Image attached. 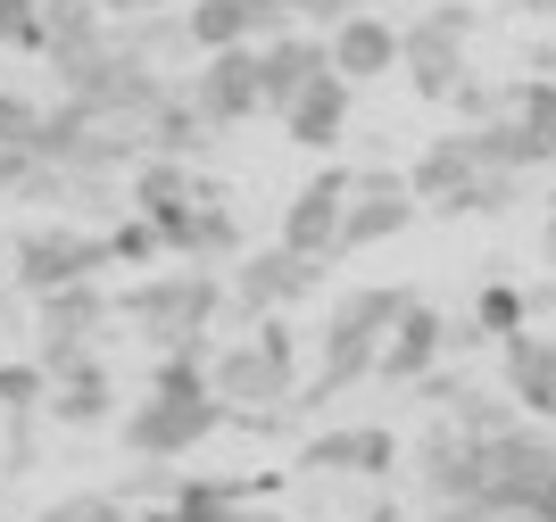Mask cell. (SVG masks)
<instances>
[{
    "label": "cell",
    "mask_w": 556,
    "mask_h": 522,
    "mask_svg": "<svg viewBox=\"0 0 556 522\" xmlns=\"http://www.w3.org/2000/svg\"><path fill=\"white\" fill-rule=\"evenodd\" d=\"M109 323H116V298L100 291V282L42 291V307H34V357H50V348H92Z\"/></svg>",
    "instance_id": "2e32d148"
},
{
    "label": "cell",
    "mask_w": 556,
    "mask_h": 522,
    "mask_svg": "<svg viewBox=\"0 0 556 522\" xmlns=\"http://www.w3.org/2000/svg\"><path fill=\"white\" fill-rule=\"evenodd\" d=\"M291 17V0H191L184 9V42L191 59H208V50H241V42H275Z\"/></svg>",
    "instance_id": "4fadbf2b"
},
{
    "label": "cell",
    "mask_w": 556,
    "mask_h": 522,
    "mask_svg": "<svg viewBox=\"0 0 556 522\" xmlns=\"http://www.w3.org/2000/svg\"><path fill=\"white\" fill-rule=\"evenodd\" d=\"M0 282H9V250H0Z\"/></svg>",
    "instance_id": "60d3db41"
},
{
    "label": "cell",
    "mask_w": 556,
    "mask_h": 522,
    "mask_svg": "<svg viewBox=\"0 0 556 522\" xmlns=\"http://www.w3.org/2000/svg\"><path fill=\"white\" fill-rule=\"evenodd\" d=\"M109 34H116V25H109V9H100V0H42V59H50V67L92 59Z\"/></svg>",
    "instance_id": "603a6c76"
},
{
    "label": "cell",
    "mask_w": 556,
    "mask_h": 522,
    "mask_svg": "<svg viewBox=\"0 0 556 522\" xmlns=\"http://www.w3.org/2000/svg\"><path fill=\"white\" fill-rule=\"evenodd\" d=\"M540 514H548V522H556V481H548V498H540Z\"/></svg>",
    "instance_id": "ab89813d"
},
{
    "label": "cell",
    "mask_w": 556,
    "mask_h": 522,
    "mask_svg": "<svg viewBox=\"0 0 556 522\" xmlns=\"http://www.w3.org/2000/svg\"><path fill=\"white\" fill-rule=\"evenodd\" d=\"M216 316H225V273H216V266L141 273V282H125V291H116V323H134L150 348L216 341Z\"/></svg>",
    "instance_id": "6da1fadb"
},
{
    "label": "cell",
    "mask_w": 556,
    "mask_h": 522,
    "mask_svg": "<svg viewBox=\"0 0 556 522\" xmlns=\"http://www.w3.org/2000/svg\"><path fill=\"white\" fill-rule=\"evenodd\" d=\"M59 91H67L75 109H92V116H109V125H134V133H141V125H150V109H159L175 84H166V75L150 67V59H141L125 34H109L92 59L59 67Z\"/></svg>",
    "instance_id": "277c9868"
},
{
    "label": "cell",
    "mask_w": 556,
    "mask_h": 522,
    "mask_svg": "<svg viewBox=\"0 0 556 522\" xmlns=\"http://www.w3.org/2000/svg\"><path fill=\"white\" fill-rule=\"evenodd\" d=\"M0 50H42V0H0Z\"/></svg>",
    "instance_id": "1f68e13d"
},
{
    "label": "cell",
    "mask_w": 556,
    "mask_h": 522,
    "mask_svg": "<svg viewBox=\"0 0 556 522\" xmlns=\"http://www.w3.org/2000/svg\"><path fill=\"white\" fill-rule=\"evenodd\" d=\"M507 207H523V175H515V166H473L465 191L441 207V216H507Z\"/></svg>",
    "instance_id": "83f0119b"
},
{
    "label": "cell",
    "mask_w": 556,
    "mask_h": 522,
    "mask_svg": "<svg viewBox=\"0 0 556 522\" xmlns=\"http://www.w3.org/2000/svg\"><path fill=\"white\" fill-rule=\"evenodd\" d=\"M116 257H109V232H84V225H25L17 241H9V282L17 291H67V282H100Z\"/></svg>",
    "instance_id": "8992f818"
},
{
    "label": "cell",
    "mask_w": 556,
    "mask_h": 522,
    "mask_svg": "<svg viewBox=\"0 0 556 522\" xmlns=\"http://www.w3.org/2000/svg\"><path fill=\"white\" fill-rule=\"evenodd\" d=\"M532 9H556V0H532Z\"/></svg>",
    "instance_id": "b9f144b4"
},
{
    "label": "cell",
    "mask_w": 556,
    "mask_h": 522,
    "mask_svg": "<svg viewBox=\"0 0 556 522\" xmlns=\"http://www.w3.org/2000/svg\"><path fill=\"white\" fill-rule=\"evenodd\" d=\"M498 365H507V398L532 423H556V341H540V332H507L498 341Z\"/></svg>",
    "instance_id": "7402d4cb"
},
{
    "label": "cell",
    "mask_w": 556,
    "mask_h": 522,
    "mask_svg": "<svg viewBox=\"0 0 556 522\" xmlns=\"http://www.w3.org/2000/svg\"><path fill=\"white\" fill-rule=\"evenodd\" d=\"M184 100L200 109V125H208V133L257 125V116H266V84H257V42H241V50H208V59L191 67Z\"/></svg>",
    "instance_id": "9c48e42d"
},
{
    "label": "cell",
    "mask_w": 556,
    "mask_h": 522,
    "mask_svg": "<svg viewBox=\"0 0 556 522\" xmlns=\"http://www.w3.org/2000/svg\"><path fill=\"white\" fill-rule=\"evenodd\" d=\"M416 216L424 207H416V191H407V175H357L349 182V207H341V257L399 241Z\"/></svg>",
    "instance_id": "5bb4252c"
},
{
    "label": "cell",
    "mask_w": 556,
    "mask_h": 522,
    "mask_svg": "<svg viewBox=\"0 0 556 522\" xmlns=\"http://www.w3.org/2000/svg\"><path fill=\"white\" fill-rule=\"evenodd\" d=\"M150 232H159V250L184 257V266H232V257H241V216H232V200L216 191V182H208L191 207L159 216Z\"/></svg>",
    "instance_id": "7c38bea8"
},
{
    "label": "cell",
    "mask_w": 556,
    "mask_h": 522,
    "mask_svg": "<svg viewBox=\"0 0 556 522\" xmlns=\"http://www.w3.org/2000/svg\"><path fill=\"white\" fill-rule=\"evenodd\" d=\"M357 9H366V0H291V17H300L307 34H316V25L332 34V25H341V17H357Z\"/></svg>",
    "instance_id": "836d02e7"
},
{
    "label": "cell",
    "mask_w": 556,
    "mask_h": 522,
    "mask_svg": "<svg viewBox=\"0 0 556 522\" xmlns=\"http://www.w3.org/2000/svg\"><path fill=\"white\" fill-rule=\"evenodd\" d=\"M349 100H357V84H341V75H316V84L291 100V109H275V125H282V141H300V150H341V133H349Z\"/></svg>",
    "instance_id": "ac0fdd59"
},
{
    "label": "cell",
    "mask_w": 556,
    "mask_h": 522,
    "mask_svg": "<svg viewBox=\"0 0 556 522\" xmlns=\"http://www.w3.org/2000/svg\"><path fill=\"white\" fill-rule=\"evenodd\" d=\"M416 481L432 506H457V498H482V432H465V423H432L416 440Z\"/></svg>",
    "instance_id": "9a60e30c"
},
{
    "label": "cell",
    "mask_w": 556,
    "mask_h": 522,
    "mask_svg": "<svg viewBox=\"0 0 556 522\" xmlns=\"http://www.w3.org/2000/svg\"><path fill=\"white\" fill-rule=\"evenodd\" d=\"M448 357V316H432V307H407V316L391 323V341H382V357H374V373H382V382L391 390H416L424 373H432V365Z\"/></svg>",
    "instance_id": "d6986e66"
},
{
    "label": "cell",
    "mask_w": 556,
    "mask_h": 522,
    "mask_svg": "<svg viewBox=\"0 0 556 522\" xmlns=\"http://www.w3.org/2000/svg\"><path fill=\"white\" fill-rule=\"evenodd\" d=\"M200 191H208V182L191 175V158H159V150L125 175V207H134V216H150V225H159V216H175V207H191Z\"/></svg>",
    "instance_id": "d4e9b609"
},
{
    "label": "cell",
    "mask_w": 556,
    "mask_h": 522,
    "mask_svg": "<svg viewBox=\"0 0 556 522\" xmlns=\"http://www.w3.org/2000/svg\"><path fill=\"white\" fill-rule=\"evenodd\" d=\"M42 390H50V373L34 357L0 365V415H34V407H42Z\"/></svg>",
    "instance_id": "f546056e"
},
{
    "label": "cell",
    "mask_w": 556,
    "mask_h": 522,
    "mask_svg": "<svg viewBox=\"0 0 556 522\" xmlns=\"http://www.w3.org/2000/svg\"><path fill=\"white\" fill-rule=\"evenodd\" d=\"M432 522H498L482 498H457V506H432Z\"/></svg>",
    "instance_id": "d590c367"
},
{
    "label": "cell",
    "mask_w": 556,
    "mask_h": 522,
    "mask_svg": "<svg viewBox=\"0 0 556 522\" xmlns=\"http://www.w3.org/2000/svg\"><path fill=\"white\" fill-rule=\"evenodd\" d=\"M141 150H159V158H200V150H208V125H200V109L184 100V84H175L159 109H150V125H141Z\"/></svg>",
    "instance_id": "4316f807"
},
{
    "label": "cell",
    "mask_w": 556,
    "mask_h": 522,
    "mask_svg": "<svg viewBox=\"0 0 556 522\" xmlns=\"http://www.w3.org/2000/svg\"><path fill=\"white\" fill-rule=\"evenodd\" d=\"M232 423L225 398H175V390H141L134 407L116 415V440H125V456H141V464H184L200 440H216Z\"/></svg>",
    "instance_id": "5b68a950"
},
{
    "label": "cell",
    "mask_w": 556,
    "mask_h": 522,
    "mask_svg": "<svg viewBox=\"0 0 556 522\" xmlns=\"http://www.w3.org/2000/svg\"><path fill=\"white\" fill-rule=\"evenodd\" d=\"M325 59L341 84H391L399 75V25L382 9H357V17H341L325 34Z\"/></svg>",
    "instance_id": "e0dca14e"
},
{
    "label": "cell",
    "mask_w": 556,
    "mask_h": 522,
    "mask_svg": "<svg viewBox=\"0 0 556 522\" xmlns=\"http://www.w3.org/2000/svg\"><path fill=\"white\" fill-rule=\"evenodd\" d=\"M42 522H134V514H125V498H100L92 489V498H59Z\"/></svg>",
    "instance_id": "d6a6232c"
},
{
    "label": "cell",
    "mask_w": 556,
    "mask_h": 522,
    "mask_svg": "<svg viewBox=\"0 0 556 522\" xmlns=\"http://www.w3.org/2000/svg\"><path fill=\"white\" fill-rule=\"evenodd\" d=\"M166 514H175V506H166ZM208 522H282L275 506H250V498H232V506H216Z\"/></svg>",
    "instance_id": "e575fe53"
},
{
    "label": "cell",
    "mask_w": 556,
    "mask_h": 522,
    "mask_svg": "<svg viewBox=\"0 0 556 522\" xmlns=\"http://www.w3.org/2000/svg\"><path fill=\"white\" fill-rule=\"evenodd\" d=\"M465 34H473V9H432V17H416V25H399V75H407V91L416 100H457V84L473 67H465Z\"/></svg>",
    "instance_id": "ba28073f"
},
{
    "label": "cell",
    "mask_w": 556,
    "mask_h": 522,
    "mask_svg": "<svg viewBox=\"0 0 556 522\" xmlns=\"http://www.w3.org/2000/svg\"><path fill=\"white\" fill-rule=\"evenodd\" d=\"M465 175H473V150H465V133H441V141H424V158L407 166V191H416L424 216H441V207L465 191Z\"/></svg>",
    "instance_id": "484cf974"
},
{
    "label": "cell",
    "mask_w": 556,
    "mask_h": 522,
    "mask_svg": "<svg viewBox=\"0 0 556 522\" xmlns=\"http://www.w3.org/2000/svg\"><path fill=\"white\" fill-rule=\"evenodd\" d=\"M540 250L556 257V200H548V216H540Z\"/></svg>",
    "instance_id": "74e56055"
},
{
    "label": "cell",
    "mask_w": 556,
    "mask_h": 522,
    "mask_svg": "<svg viewBox=\"0 0 556 522\" xmlns=\"http://www.w3.org/2000/svg\"><path fill=\"white\" fill-rule=\"evenodd\" d=\"M325 282V257H300V250H257V257H232V282H225V307L241 323L257 316H282V307H300L307 291Z\"/></svg>",
    "instance_id": "30bf717a"
},
{
    "label": "cell",
    "mask_w": 556,
    "mask_h": 522,
    "mask_svg": "<svg viewBox=\"0 0 556 522\" xmlns=\"http://www.w3.org/2000/svg\"><path fill=\"white\" fill-rule=\"evenodd\" d=\"M349 166H316V175L300 182V191H291V207H282V250H300V257H341V207H349Z\"/></svg>",
    "instance_id": "8fae6325"
},
{
    "label": "cell",
    "mask_w": 556,
    "mask_h": 522,
    "mask_svg": "<svg viewBox=\"0 0 556 522\" xmlns=\"http://www.w3.org/2000/svg\"><path fill=\"white\" fill-rule=\"evenodd\" d=\"M307 473H366V481H391L399 473V440L382 423H357V432H316L300 448Z\"/></svg>",
    "instance_id": "44dd1931"
},
{
    "label": "cell",
    "mask_w": 556,
    "mask_h": 522,
    "mask_svg": "<svg viewBox=\"0 0 556 522\" xmlns=\"http://www.w3.org/2000/svg\"><path fill=\"white\" fill-rule=\"evenodd\" d=\"M332 59H325V34H307V25H282L275 42H257V84H266V116L275 109H291L316 75H325Z\"/></svg>",
    "instance_id": "ffe728a7"
},
{
    "label": "cell",
    "mask_w": 556,
    "mask_h": 522,
    "mask_svg": "<svg viewBox=\"0 0 556 522\" xmlns=\"http://www.w3.org/2000/svg\"><path fill=\"white\" fill-rule=\"evenodd\" d=\"M109 17H141V9H175V0H100Z\"/></svg>",
    "instance_id": "8d00e7d4"
},
{
    "label": "cell",
    "mask_w": 556,
    "mask_h": 522,
    "mask_svg": "<svg viewBox=\"0 0 556 522\" xmlns=\"http://www.w3.org/2000/svg\"><path fill=\"white\" fill-rule=\"evenodd\" d=\"M208 390L232 415H282L291 390H300V332H291L282 316H257L250 341H216Z\"/></svg>",
    "instance_id": "3957f363"
},
{
    "label": "cell",
    "mask_w": 556,
    "mask_h": 522,
    "mask_svg": "<svg viewBox=\"0 0 556 522\" xmlns=\"http://www.w3.org/2000/svg\"><path fill=\"white\" fill-rule=\"evenodd\" d=\"M473 332H482V341H507V332H523V323H532V298L515 291V282H482V291H473Z\"/></svg>",
    "instance_id": "f1b7e54d"
},
{
    "label": "cell",
    "mask_w": 556,
    "mask_h": 522,
    "mask_svg": "<svg viewBox=\"0 0 556 522\" xmlns=\"http://www.w3.org/2000/svg\"><path fill=\"white\" fill-rule=\"evenodd\" d=\"M416 307V291H399V282H366V291H341L325 307V365H316V382H307V398L325 407V398H341L349 382H366L374 357H382V341H391V323Z\"/></svg>",
    "instance_id": "7a4b0ae2"
},
{
    "label": "cell",
    "mask_w": 556,
    "mask_h": 522,
    "mask_svg": "<svg viewBox=\"0 0 556 522\" xmlns=\"http://www.w3.org/2000/svg\"><path fill=\"white\" fill-rule=\"evenodd\" d=\"M42 175V109L0 84V191H25Z\"/></svg>",
    "instance_id": "cb8c5ba5"
},
{
    "label": "cell",
    "mask_w": 556,
    "mask_h": 522,
    "mask_svg": "<svg viewBox=\"0 0 556 522\" xmlns=\"http://www.w3.org/2000/svg\"><path fill=\"white\" fill-rule=\"evenodd\" d=\"M556 481V440L548 423H507V432L482 440V506L490 514H523V506L548 498Z\"/></svg>",
    "instance_id": "52a82bcc"
},
{
    "label": "cell",
    "mask_w": 556,
    "mask_h": 522,
    "mask_svg": "<svg viewBox=\"0 0 556 522\" xmlns=\"http://www.w3.org/2000/svg\"><path fill=\"white\" fill-rule=\"evenodd\" d=\"M109 257H116V266H150V257H166L159 232H150V216H134V207H125V216L109 225Z\"/></svg>",
    "instance_id": "4dcf8cb0"
},
{
    "label": "cell",
    "mask_w": 556,
    "mask_h": 522,
    "mask_svg": "<svg viewBox=\"0 0 556 522\" xmlns=\"http://www.w3.org/2000/svg\"><path fill=\"white\" fill-rule=\"evenodd\" d=\"M366 522H399V506H374V514H366Z\"/></svg>",
    "instance_id": "f35d334b"
}]
</instances>
